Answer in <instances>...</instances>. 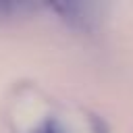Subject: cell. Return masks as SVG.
<instances>
[{"label":"cell","mask_w":133,"mask_h":133,"mask_svg":"<svg viewBox=\"0 0 133 133\" xmlns=\"http://www.w3.org/2000/svg\"><path fill=\"white\" fill-rule=\"evenodd\" d=\"M46 8L56 12L58 19L66 23L69 27L89 33L102 25L108 4L104 2H52V4H46Z\"/></svg>","instance_id":"cell-1"},{"label":"cell","mask_w":133,"mask_h":133,"mask_svg":"<svg viewBox=\"0 0 133 133\" xmlns=\"http://www.w3.org/2000/svg\"><path fill=\"white\" fill-rule=\"evenodd\" d=\"M46 4H33V2H17V0H0V23L25 19L33 15L35 10L44 8Z\"/></svg>","instance_id":"cell-2"},{"label":"cell","mask_w":133,"mask_h":133,"mask_svg":"<svg viewBox=\"0 0 133 133\" xmlns=\"http://www.w3.org/2000/svg\"><path fill=\"white\" fill-rule=\"evenodd\" d=\"M89 129H91V133H110L108 123L100 114H94V112H89Z\"/></svg>","instance_id":"cell-3"},{"label":"cell","mask_w":133,"mask_h":133,"mask_svg":"<svg viewBox=\"0 0 133 133\" xmlns=\"http://www.w3.org/2000/svg\"><path fill=\"white\" fill-rule=\"evenodd\" d=\"M31 133H62V131H60V127H58V123H56L54 118H46V121L39 123Z\"/></svg>","instance_id":"cell-4"}]
</instances>
